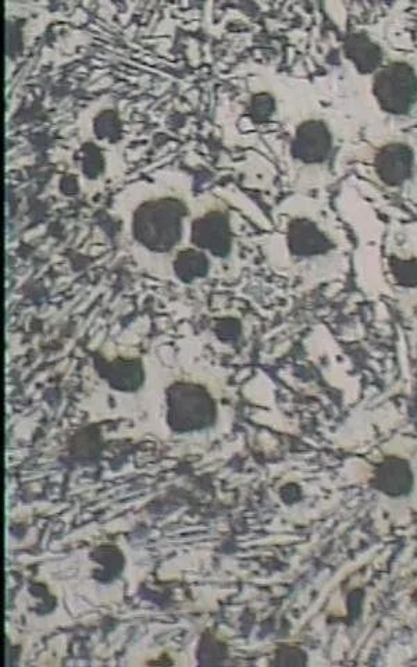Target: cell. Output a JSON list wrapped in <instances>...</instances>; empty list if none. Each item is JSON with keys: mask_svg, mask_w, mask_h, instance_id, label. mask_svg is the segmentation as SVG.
I'll return each mask as SVG.
<instances>
[{"mask_svg": "<svg viewBox=\"0 0 417 667\" xmlns=\"http://www.w3.org/2000/svg\"><path fill=\"white\" fill-rule=\"evenodd\" d=\"M373 94L381 109L392 116H405L417 102V74L406 62H394L377 71Z\"/></svg>", "mask_w": 417, "mask_h": 667, "instance_id": "6da1fadb", "label": "cell"}, {"mask_svg": "<svg viewBox=\"0 0 417 667\" xmlns=\"http://www.w3.org/2000/svg\"><path fill=\"white\" fill-rule=\"evenodd\" d=\"M288 244L291 252L301 258L327 255L335 248L329 235L320 230L316 223L306 219L292 221L288 230Z\"/></svg>", "mask_w": 417, "mask_h": 667, "instance_id": "277c9868", "label": "cell"}, {"mask_svg": "<svg viewBox=\"0 0 417 667\" xmlns=\"http://www.w3.org/2000/svg\"><path fill=\"white\" fill-rule=\"evenodd\" d=\"M411 598H412L413 604H415L417 606V588H416L415 591H413V594H412Z\"/></svg>", "mask_w": 417, "mask_h": 667, "instance_id": "ba28073f", "label": "cell"}, {"mask_svg": "<svg viewBox=\"0 0 417 667\" xmlns=\"http://www.w3.org/2000/svg\"><path fill=\"white\" fill-rule=\"evenodd\" d=\"M416 476L411 460L398 455H386L374 463L369 485L388 498L409 497L415 490Z\"/></svg>", "mask_w": 417, "mask_h": 667, "instance_id": "7a4b0ae2", "label": "cell"}, {"mask_svg": "<svg viewBox=\"0 0 417 667\" xmlns=\"http://www.w3.org/2000/svg\"><path fill=\"white\" fill-rule=\"evenodd\" d=\"M344 53L362 74L379 71L383 62V51L366 32L349 34L344 42Z\"/></svg>", "mask_w": 417, "mask_h": 667, "instance_id": "8992f818", "label": "cell"}, {"mask_svg": "<svg viewBox=\"0 0 417 667\" xmlns=\"http://www.w3.org/2000/svg\"><path fill=\"white\" fill-rule=\"evenodd\" d=\"M331 151V135L326 124L320 121H309L298 131L294 152L297 158L308 163H322L329 158Z\"/></svg>", "mask_w": 417, "mask_h": 667, "instance_id": "5b68a950", "label": "cell"}, {"mask_svg": "<svg viewBox=\"0 0 417 667\" xmlns=\"http://www.w3.org/2000/svg\"><path fill=\"white\" fill-rule=\"evenodd\" d=\"M388 270L394 283L406 290L417 288V258H401L390 256Z\"/></svg>", "mask_w": 417, "mask_h": 667, "instance_id": "52a82bcc", "label": "cell"}, {"mask_svg": "<svg viewBox=\"0 0 417 667\" xmlns=\"http://www.w3.org/2000/svg\"><path fill=\"white\" fill-rule=\"evenodd\" d=\"M413 167L415 155L411 146L401 142L384 146L374 159L377 177L390 188L402 187L412 177Z\"/></svg>", "mask_w": 417, "mask_h": 667, "instance_id": "3957f363", "label": "cell"}]
</instances>
